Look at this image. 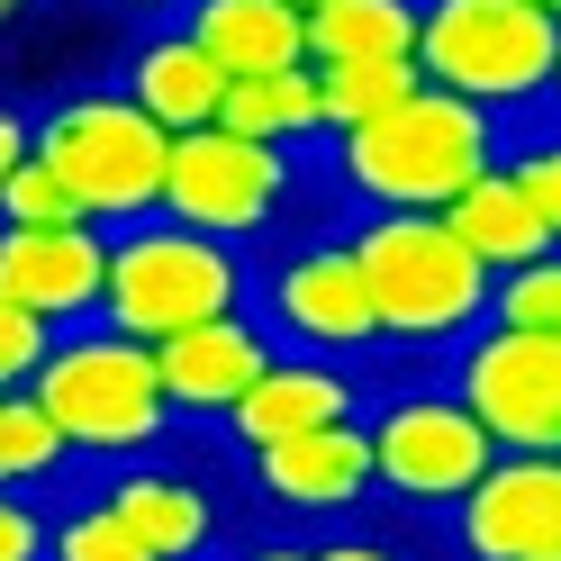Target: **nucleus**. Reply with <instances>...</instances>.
Segmentation results:
<instances>
[{"instance_id": "f257e3e1", "label": "nucleus", "mask_w": 561, "mask_h": 561, "mask_svg": "<svg viewBox=\"0 0 561 561\" xmlns=\"http://www.w3.org/2000/svg\"><path fill=\"white\" fill-rule=\"evenodd\" d=\"M363 280L380 299V344L416 363H453L462 344L499 318V272H489L444 208H363L354 227Z\"/></svg>"}, {"instance_id": "f03ea898", "label": "nucleus", "mask_w": 561, "mask_h": 561, "mask_svg": "<svg viewBox=\"0 0 561 561\" xmlns=\"http://www.w3.org/2000/svg\"><path fill=\"white\" fill-rule=\"evenodd\" d=\"M507 163V127L499 110H480V100H453V91H416L408 110L371 118L354 136H335L327 146V172L344 199L363 208H453L480 172Z\"/></svg>"}, {"instance_id": "7ed1b4c3", "label": "nucleus", "mask_w": 561, "mask_h": 561, "mask_svg": "<svg viewBox=\"0 0 561 561\" xmlns=\"http://www.w3.org/2000/svg\"><path fill=\"white\" fill-rule=\"evenodd\" d=\"M172 136L163 118H146V100H127V82L100 91H64L37 110V163L55 172L91 227H146L172 199Z\"/></svg>"}, {"instance_id": "20e7f679", "label": "nucleus", "mask_w": 561, "mask_h": 561, "mask_svg": "<svg viewBox=\"0 0 561 561\" xmlns=\"http://www.w3.org/2000/svg\"><path fill=\"white\" fill-rule=\"evenodd\" d=\"M27 390H37V408L73 435L82 462H110V471L163 453L172 426H182V408H172V390H163V354L146 335H118L110 318L100 327H64L55 363L27 380Z\"/></svg>"}, {"instance_id": "39448f33", "label": "nucleus", "mask_w": 561, "mask_h": 561, "mask_svg": "<svg viewBox=\"0 0 561 561\" xmlns=\"http://www.w3.org/2000/svg\"><path fill=\"white\" fill-rule=\"evenodd\" d=\"M263 290V272L244 263V244L227 236H199L182 218H146V227H118V254H110V318L118 335H146L172 344L191 327H218L244 318V299Z\"/></svg>"}, {"instance_id": "423d86ee", "label": "nucleus", "mask_w": 561, "mask_h": 561, "mask_svg": "<svg viewBox=\"0 0 561 561\" xmlns=\"http://www.w3.org/2000/svg\"><path fill=\"white\" fill-rule=\"evenodd\" d=\"M426 82L480 110H535L552 100L561 73V19L535 0H426V37H416Z\"/></svg>"}, {"instance_id": "0eeeda50", "label": "nucleus", "mask_w": 561, "mask_h": 561, "mask_svg": "<svg viewBox=\"0 0 561 561\" xmlns=\"http://www.w3.org/2000/svg\"><path fill=\"white\" fill-rule=\"evenodd\" d=\"M371 453H380V499H399V507L435 516V525L499 471V435L480 426V408L453 380L380 390L371 399Z\"/></svg>"}, {"instance_id": "6e6552de", "label": "nucleus", "mask_w": 561, "mask_h": 561, "mask_svg": "<svg viewBox=\"0 0 561 561\" xmlns=\"http://www.w3.org/2000/svg\"><path fill=\"white\" fill-rule=\"evenodd\" d=\"M308 191V154L290 146H263V136H236V127H199L172 146V199L163 218H182L199 236H227V244H263L280 218H299Z\"/></svg>"}, {"instance_id": "1a4fd4ad", "label": "nucleus", "mask_w": 561, "mask_h": 561, "mask_svg": "<svg viewBox=\"0 0 561 561\" xmlns=\"http://www.w3.org/2000/svg\"><path fill=\"white\" fill-rule=\"evenodd\" d=\"M254 318L290 354H335V363L380 354V299L363 280L354 236H299L290 254H272L263 290H254Z\"/></svg>"}, {"instance_id": "9d476101", "label": "nucleus", "mask_w": 561, "mask_h": 561, "mask_svg": "<svg viewBox=\"0 0 561 561\" xmlns=\"http://www.w3.org/2000/svg\"><path fill=\"white\" fill-rule=\"evenodd\" d=\"M444 380L480 408V426L499 435V453H561V335L489 318L444 363Z\"/></svg>"}, {"instance_id": "9b49d317", "label": "nucleus", "mask_w": 561, "mask_h": 561, "mask_svg": "<svg viewBox=\"0 0 561 561\" xmlns=\"http://www.w3.org/2000/svg\"><path fill=\"white\" fill-rule=\"evenodd\" d=\"M244 480L280 525H344L363 516V499L380 489V453H371V416L354 426H318V435H290V444H263L244 453Z\"/></svg>"}, {"instance_id": "f8f14e48", "label": "nucleus", "mask_w": 561, "mask_h": 561, "mask_svg": "<svg viewBox=\"0 0 561 561\" xmlns=\"http://www.w3.org/2000/svg\"><path fill=\"white\" fill-rule=\"evenodd\" d=\"M453 561H561V453H499L462 507L444 516Z\"/></svg>"}, {"instance_id": "ddd939ff", "label": "nucleus", "mask_w": 561, "mask_h": 561, "mask_svg": "<svg viewBox=\"0 0 561 561\" xmlns=\"http://www.w3.org/2000/svg\"><path fill=\"white\" fill-rule=\"evenodd\" d=\"M110 227H0V299L55 327H100L110 308Z\"/></svg>"}, {"instance_id": "4468645a", "label": "nucleus", "mask_w": 561, "mask_h": 561, "mask_svg": "<svg viewBox=\"0 0 561 561\" xmlns=\"http://www.w3.org/2000/svg\"><path fill=\"white\" fill-rule=\"evenodd\" d=\"M371 380L363 363H335V354H280L254 399H244L227 416V444L236 453H263V444H290V435H318V426H354V416H371Z\"/></svg>"}, {"instance_id": "2eb2a0df", "label": "nucleus", "mask_w": 561, "mask_h": 561, "mask_svg": "<svg viewBox=\"0 0 561 561\" xmlns=\"http://www.w3.org/2000/svg\"><path fill=\"white\" fill-rule=\"evenodd\" d=\"M163 354V390H172V408L191 416V426H227V416L254 399V380L290 354L254 308L244 318H218V327H191V335H172V344H154Z\"/></svg>"}, {"instance_id": "dca6fc26", "label": "nucleus", "mask_w": 561, "mask_h": 561, "mask_svg": "<svg viewBox=\"0 0 561 561\" xmlns=\"http://www.w3.org/2000/svg\"><path fill=\"white\" fill-rule=\"evenodd\" d=\"M100 489L118 499V516H127L163 561H208V552H218V535H227L218 489H208L199 471H182V462H163V453H146V462H118Z\"/></svg>"}, {"instance_id": "f3484780", "label": "nucleus", "mask_w": 561, "mask_h": 561, "mask_svg": "<svg viewBox=\"0 0 561 561\" xmlns=\"http://www.w3.org/2000/svg\"><path fill=\"white\" fill-rule=\"evenodd\" d=\"M118 82H127V100H146V118H163L172 136L218 127L227 118V91H236V73L191 37V27H146V37L127 46Z\"/></svg>"}, {"instance_id": "a211bd4d", "label": "nucleus", "mask_w": 561, "mask_h": 561, "mask_svg": "<svg viewBox=\"0 0 561 561\" xmlns=\"http://www.w3.org/2000/svg\"><path fill=\"white\" fill-rule=\"evenodd\" d=\"M182 27L227 64L236 82H263V73H299V64H318V55H308V10H299V0H199Z\"/></svg>"}, {"instance_id": "6ab92c4d", "label": "nucleus", "mask_w": 561, "mask_h": 561, "mask_svg": "<svg viewBox=\"0 0 561 561\" xmlns=\"http://www.w3.org/2000/svg\"><path fill=\"white\" fill-rule=\"evenodd\" d=\"M444 218H453V236H462V244H471V254H480L489 272H516V263H543L552 244H561V236L543 227V208L525 199V182H516L507 163H499V172H480V182H471L462 199H453Z\"/></svg>"}, {"instance_id": "aec40b11", "label": "nucleus", "mask_w": 561, "mask_h": 561, "mask_svg": "<svg viewBox=\"0 0 561 561\" xmlns=\"http://www.w3.org/2000/svg\"><path fill=\"white\" fill-rule=\"evenodd\" d=\"M426 0H327L308 10V55L318 64H416Z\"/></svg>"}, {"instance_id": "412c9836", "label": "nucleus", "mask_w": 561, "mask_h": 561, "mask_svg": "<svg viewBox=\"0 0 561 561\" xmlns=\"http://www.w3.org/2000/svg\"><path fill=\"white\" fill-rule=\"evenodd\" d=\"M236 136H263V146H290V154H327V82L318 64H299V73H263V82H236L227 91V118Z\"/></svg>"}, {"instance_id": "4be33fe9", "label": "nucleus", "mask_w": 561, "mask_h": 561, "mask_svg": "<svg viewBox=\"0 0 561 561\" xmlns=\"http://www.w3.org/2000/svg\"><path fill=\"white\" fill-rule=\"evenodd\" d=\"M82 453L73 435L55 426V416L37 408V390H0V489H27V499H46V489L73 471Z\"/></svg>"}, {"instance_id": "5701e85b", "label": "nucleus", "mask_w": 561, "mask_h": 561, "mask_svg": "<svg viewBox=\"0 0 561 561\" xmlns=\"http://www.w3.org/2000/svg\"><path fill=\"white\" fill-rule=\"evenodd\" d=\"M318 82H327V127L354 136L371 118L408 110V100L426 91V64H318ZM335 136H327V146H335Z\"/></svg>"}, {"instance_id": "b1692460", "label": "nucleus", "mask_w": 561, "mask_h": 561, "mask_svg": "<svg viewBox=\"0 0 561 561\" xmlns=\"http://www.w3.org/2000/svg\"><path fill=\"white\" fill-rule=\"evenodd\" d=\"M55 561H163V552L118 516L110 489H91L82 507H55Z\"/></svg>"}, {"instance_id": "393cba45", "label": "nucleus", "mask_w": 561, "mask_h": 561, "mask_svg": "<svg viewBox=\"0 0 561 561\" xmlns=\"http://www.w3.org/2000/svg\"><path fill=\"white\" fill-rule=\"evenodd\" d=\"M0 227H91V218L73 208V191L27 154L19 172H0Z\"/></svg>"}, {"instance_id": "a878e982", "label": "nucleus", "mask_w": 561, "mask_h": 561, "mask_svg": "<svg viewBox=\"0 0 561 561\" xmlns=\"http://www.w3.org/2000/svg\"><path fill=\"white\" fill-rule=\"evenodd\" d=\"M499 327L561 335V244H552L543 263H516V272H499Z\"/></svg>"}, {"instance_id": "bb28decb", "label": "nucleus", "mask_w": 561, "mask_h": 561, "mask_svg": "<svg viewBox=\"0 0 561 561\" xmlns=\"http://www.w3.org/2000/svg\"><path fill=\"white\" fill-rule=\"evenodd\" d=\"M55 344H64L55 318H37V308H10V299H0V390H27V380L55 363Z\"/></svg>"}, {"instance_id": "cd10ccee", "label": "nucleus", "mask_w": 561, "mask_h": 561, "mask_svg": "<svg viewBox=\"0 0 561 561\" xmlns=\"http://www.w3.org/2000/svg\"><path fill=\"white\" fill-rule=\"evenodd\" d=\"M507 172L525 182V199L543 208V227L561 236V127H525V136H507Z\"/></svg>"}, {"instance_id": "c85d7f7f", "label": "nucleus", "mask_w": 561, "mask_h": 561, "mask_svg": "<svg viewBox=\"0 0 561 561\" xmlns=\"http://www.w3.org/2000/svg\"><path fill=\"white\" fill-rule=\"evenodd\" d=\"M318 561H408L390 535H371V525H335V535L318 543Z\"/></svg>"}, {"instance_id": "c756f323", "label": "nucleus", "mask_w": 561, "mask_h": 561, "mask_svg": "<svg viewBox=\"0 0 561 561\" xmlns=\"http://www.w3.org/2000/svg\"><path fill=\"white\" fill-rule=\"evenodd\" d=\"M100 10H118V19H136V27H182L199 0H100Z\"/></svg>"}, {"instance_id": "7c9ffc66", "label": "nucleus", "mask_w": 561, "mask_h": 561, "mask_svg": "<svg viewBox=\"0 0 561 561\" xmlns=\"http://www.w3.org/2000/svg\"><path fill=\"white\" fill-rule=\"evenodd\" d=\"M227 561H318V543H299V535H254V543H236Z\"/></svg>"}, {"instance_id": "2f4dec72", "label": "nucleus", "mask_w": 561, "mask_h": 561, "mask_svg": "<svg viewBox=\"0 0 561 561\" xmlns=\"http://www.w3.org/2000/svg\"><path fill=\"white\" fill-rule=\"evenodd\" d=\"M46 10V0H0V19H37Z\"/></svg>"}, {"instance_id": "473e14b6", "label": "nucleus", "mask_w": 561, "mask_h": 561, "mask_svg": "<svg viewBox=\"0 0 561 561\" xmlns=\"http://www.w3.org/2000/svg\"><path fill=\"white\" fill-rule=\"evenodd\" d=\"M535 10H552V19H561V0H535Z\"/></svg>"}, {"instance_id": "72a5a7b5", "label": "nucleus", "mask_w": 561, "mask_h": 561, "mask_svg": "<svg viewBox=\"0 0 561 561\" xmlns=\"http://www.w3.org/2000/svg\"><path fill=\"white\" fill-rule=\"evenodd\" d=\"M552 110H561V73H552Z\"/></svg>"}, {"instance_id": "f704fd0d", "label": "nucleus", "mask_w": 561, "mask_h": 561, "mask_svg": "<svg viewBox=\"0 0 561 561\" xmlns=\"http://www.w3.org/2000/svg\"><path fill=\"white\" fill-rule=\"evenodd\" d=\"M299 10H327V0H299Z\"/></svg>"}]
</instances>
